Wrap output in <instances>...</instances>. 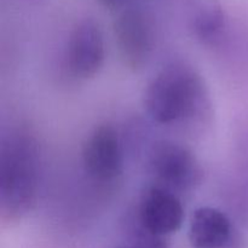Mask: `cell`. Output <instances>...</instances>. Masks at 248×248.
<instances>
[{
    "label": "cell",
    "mask_w": 248,
    "mask_h": 248,
    "mask_svg": "<svg viewBox=\"0 0 248 248\" xmlns=\"http://www.w3.org/2000/svg\"><path fill=\"white\" fill-rule=\"evenodd\" d=\"M118 248H138V247H135V246H132V245H124V246H120V247H118Z\"/></svg>",
    "instance_id": "obj_11"
},
{
    "label": "cell",
    "mask_w": 248,
    "mask_h": 248,
    "mask_svg": "<svg viewBox=\"0 0 248 248\" xmlns=\"http://www.w3.org/2000/svg\"><path fill=\"white\" fill-rule=\"evenodd\" d=\"M149 170L157 184L167 190H189L200 182L201 167L189 148L172 140H161L152 148Z\"/></svg>",
    "instance_id": "obj_3"
},
{
    "label": "cell",
    "mask_w": 248,
    "mask_h": 248,
    "mask_svg": "<svg viewBox=\"0 0 248 248\" xmlns=\"http://www.w3.org/2000/svg\"><path fill=\"white\" fill-rule=\"evenodd\" d=\"M39 186V147L28 132L17 131L0 149V211L4 218H21L33 208Z\"/></svg>",
    "instance_id": "obj_1"
},
{
    "label": "cell",
    "mask_w": 248,
    "mask_h": 248,
    "mask_svg": "<svg viewBox=\"0 0 248 248\" xmlns=\"http://www.w3.org/2000/svg\"><path fill=\"white\" fill-rule=\"evenodd\" d=\"M202 78L186 63L174 62L162 68L147 86L144 108L159 124L194 118L205 107Z\"/></svg>",
    "instance_id": "obj_2"
},
{
    "label": "cell",
    "mask_w": 248,
    "mask_h": 248,
    "mask_svg": "<svg viewBox=\"0 0 248 248\" xmlns=\"http://www.w3.org/2000/svg\"><path fill=\"white\" fill-rule=\"evenodd\" d=\"M136 215L145 229L166 239L181 229L184 220L183 206L177 194L157 186L144 191Z\"/></svg>",
    "instance_id": "obj_7"
},
{
    "label": "cell",
    "mask_w": 248,
    "mask_h": 248,
    "mask_svg": "<svg viewBox=\"0 0 248 248\" xmlns=\"http://www.w3.org/2000/svg\"><path fill=\"white\" fill-rule=\"evenodd\" d=\"M227 16L217 0H201L190 15V29L203 45H216L224 35Z\"/></svg>",
    "instance_id": "obj_9"
},
{
    "label": "cell",
    "mask_w": 248,
    "mask_h": 248,
    "mask_svg": "<svg viewBox=\"0 0 248 248\" xmlns=\"http://www.w3.org/2000/svg\"><path fill=\"white\" fill-rule=\"evenodd\" d=\"M103 6L108 7V9L114 10V9H118L120 7L121 5L125 2V0H98Z\"/></svg>",
    "instance_id": "obj_10"
},
{
    "label": "cell",
    "mask_w": 248,
    "mask_h": 248,
    "mask_svg": "<svg viewBox=\"0 0 248 248\" xmlns=\"http://www.w3.org/2000/svg\"><path fill=\"white\" fill-rule=\"evenodd\" d=\"M114 35L124 64L136 72L142 69L154 47V29L149 16L136 7L124 10L114 22Z\"/></svg>",
    "instance_id": "obj_4"
},
{
    "label": "cell",
    "mask_w": 248,
    "mask_h": 248,
    "mask_svg": "<svg viewBox=\"0 0 248 248\" xmlns=\"http://www.w3.org/2000/svg\"><path fill=\"white\" fill-rule=\"evenodd\" d=\"M82 165L98 182H110L123 172V150L115 128L102 124L93 128L82 145Z\"/></svg>",
    "instance_id": "obj_5"
},
{
    "label": "cell",
    "mask_w": 248,
    "mask_h": 248,
    "mask_svg": "<svg viewBox=\"0 0 248 248\" xmlns=\"http://www.w3.org/2000/svg\"><path fill=\"white\" fill-rule=\"evenodd\" d=\"M232 239V225L225 213L215 207H200L189 223V242L193 248H227Z\"/></svg>",
    "instance_id": "obj_8"
},
{
    "label": "cell",
    "mask_w": 248,
    "mask_h": 248,
    "mask_svg": "<svg viewBox=\"0 0 248 248\" xmlns=\"http://www.w3.org/2000/svg\"><path fill=\"white\" fill-rule=\"evenodd\" d=\"M106 58L103 31L96 21L78 22L69 35L67 62L70 73L79 79H91L102 69Z\"/></svg>",
    "instance_id": "obj_6"
}]
</instances>
